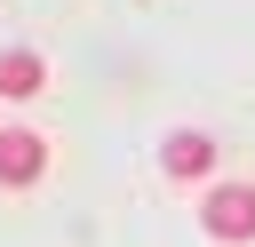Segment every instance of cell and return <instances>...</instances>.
Wrapping results in <instances>:
<instances>
[{
	"label": "cell",
	"instance_id": "obj_4",
	"mask_svg": "<svg viewBox=\"0 0 255 247\" xmlns=\"http://www.w3.org/2000/svg\"><path fill=\"white\" fill-rule=\"evenodd\" d=\"M0 96H8V104L48 96V64H40L32 48H0Z\"/></svg>",
	"mask_w": 255,
	"mask_h": 247
},
{
	"label": "cell",
	"instance_id": "obj_1",
	"mask_svg": "<svg viewBox=\"0 0 255 247\" xmlns=\"http://www.w3.org/2000/svg\"><path fill=\"white\" fill-rule=\"evenodd\" d=\"M199 223H207V239L247 247V239H255V183H215V191L199 199Z\"/></svg>",
	"mask_w": 255,
	"mask_h": 247
},
{
	"label": "cell",
	"instance_id": "obj_3",
	"mask_svg": "<svg viewBox=\"0 0 255 247\" xmlns=\"http://www.w3.org/2000/svg\"><path fill=\"white\" fill-rule=\"evenodd\" d=\"M159 167H167L175 183H199V175L215 167V135H199V127H183V135H167V143H159Z\"/></svg>",
	"mask_w": 255,
	"mask_h": 247
},
{
	"label": "cell",
	"instance_id": "obj_2",
	"mask_svg": "<svg viewBox=\"0 0 255 247\" xmlns=\"http://www.w3.org/2000/svg\"><path fill=\"white\" fill-rule=\"evenodd\" d=\"M40 175H48V135H32V127H0V183L24 191V183H40Z\"/></svg>",
	"mask_w": 255,
	"mask_h": 247
}]
</instances>
